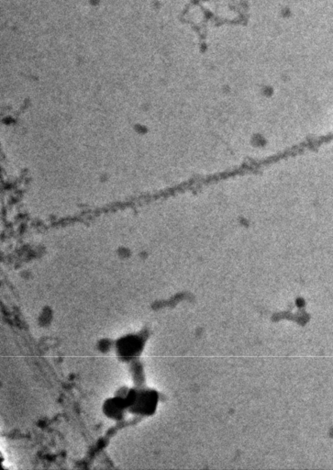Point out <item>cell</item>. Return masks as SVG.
<instances>
[{"label":"cell","instance_id":"cell-1","mask_svg":"<svg viewBox=\"0 0 333 470\" xmlns=\"http://www.w3.org/2000/svg\"><path fill=\"white\" fill-rule=\"evenodd\" d=\"M140 339L134 337V336H129L126 337L120 341V344H118L119 347V352L122 356L125 357H132L135 356L136 354H139L140 350Z\"/></svg>","mask_w":333,"mask_h":470},{"label":"cell","instance_id":"cell-2","mask_svg":"<svg viewBox=\"0 0 333 470\" xmlns=\"http://www.w3.org/2000/svg\"><path fill=\"white\" fill-rule=\"evenodd\" d=\"M123 406H124V403L121 401H119L117 399L112 400L106 404V412L108 413V416L112 417V418L120 417L121 413L123 412Z\"/></svg>","mask_w":333,"mask_h":470}]
</instances>
